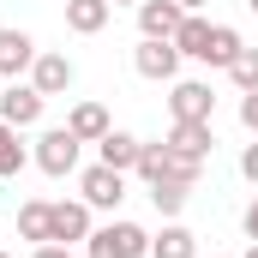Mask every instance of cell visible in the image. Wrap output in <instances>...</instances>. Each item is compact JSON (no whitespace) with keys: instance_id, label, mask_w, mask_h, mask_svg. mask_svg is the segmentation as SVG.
Segmentation results:
<instances>
[{"instance_id":"1","label":"cell","mask_w":258,"mask_h":258,"mask_svg":"<svg viewBox=\"0 0 258 258\" xmlns=\"http://www.w3.org/2000/svg\"><path fill=\"white\" fill-rule=\"evenodd\" d=\"M84 258H150V234L138 222H108V228H90Z\"/></svg>"},{"instance_id":"2","label":"cell","mask_w":258,"mask_h":258,"mask_svg":"<svg viewBox=\"0 0 258 258\" xmlns=\"http://www.w3.org/2000/svg\"><path fill=\"white\" fill-rule=\"evenodd\" d=\"M78 150H84V138H72L66 126H48L42 138H36L30 162H36L42 174H54V180H66V174H78Z\"/></svg>"},{"instance_id":"3","label":"cell","mask_w":258,"mask_h":258,"mask_svg":"<svg viewBox=\"0 0 258 258\" xmlns=\"http://www.w3.org/2000/svg\"><path fill=\"white\" fill-rule=\"evenodd\" d=\"M78 192H84L90 210H120V198H126V174L108 168V162H90V168L78 174Z\"/></svg>"},{"instance_id":"4","label":"cell","mask_w":258,"mask_h":258,"mask_svg":"<svg viewBox=\"0 0 258 258\" xmlns=\"http://www.w3.org/2000/svg\"><path fill=\"white\" fill-rule=\"evenodd\" d=\"M180 48L174 42H156V36H144L138 48H132V72L138 78H150V84H174V72H180Z\"/></svg>"},{"instance_id":"5","label":"cell","mask_w":258,"mask_h":258,"mask_svg":"<svg viewBox=\"0 0 258 258\" xmlns=\"http://www.w3.org/2000/svg\"><path fill=\"white\" fill-rule=\"evenodd\" d=\"M42 108H48V96H42V90H36V84H18V78H12V84H6V90H0V120H6V126H36V120H42Z\"/></svg>"},{"instance_id":"6","label":"cell","mask_w":258,"mask_h":258,"mask_svg":"<svg viewBox=\"0 0 258 258\" xmlns=\"http://www.w3.org/2000/svg\"><path fill=\"white\" fill-rule=\"evenodd\" d=\"M168 114H174V120H210V114H216L210 84H198V78H174V84H168Z\"/></svg>"},{"instance_id":"7","label":"cell","mask_w":258,"mask_h":258,"mask_svg":"<svg viewBox=\"0 0 258 258\" xmlns=\"http://www.w3.org/2000/svg\"><path fill=\"white\" fill-rule=\"evenodd\" d=\"M72 78H78V66L66 60V54H54V48H42L36 66H30V84H36L42 96H66V90H72Z\"/></svg>"},{"instance_id":"8","label":"cell","mask_w":258,"mask_h":258,"mask_svg":"<svg viewBox=\"0 0 258 258\" xmlns=\"http://www.w3.org/2000/svg\"><path fill=\"white\" fill-rule=\"evenodd\" d=\"M36 36L30 30H0V78H18V72H30L36 66Z\"/></svg>"},{"instance_id":"9","label":"cell","mask_w":258,"mask_h":258,"mask_svg":"<svg viewBox=\"0 0 258 258\" xmlns=\"http://www.w3.org/2000/svg\"><path fill=\"white\" fill-rule=\"evenodd\" d=\"M180 6L174 0H138V30L144 36H156V42H174V30H180Z\"/></svg>"},{"instance_id":"10","label":"cell","mask_w":258,"mask_h":258,"mask_svg":"<svg viewBox=\"0 0 258 258\" xmlns=\"http://www.w3.org/2000/svg\"><path fill=\"white\" fill-rule=\"evenodd\" d=\"M162 144H168V150H180V156H198V162H204V156L216 150V132H210V120H174Z\"/></svg>"},{"instance_id":"11","label":"cell","mask_w":258,"mask_h":258,"mask_svg":"<svg viewBox=\"0 0 258 258\" xmlns=\"http://www.w3.org/2000/svg\"><path fill=\"white\" fill-rule=\"evenodd\" d=\"M66 132H72V138H84V144H102V138L114 132V120H108V108H102V102H72Z\"/></svg>"},{"instance_id":"12","label":"cell","mask_w":258,"mask_h":258,"mask_svg":"<svg viewBox=\"0 0 258 258\" xmlns=\"http://www.w3.org/2000/svg\"><path fill=\"white\" fill-rule=\"evenodd\" d=\"M54 240H60V246L90 240V204H84V198H60V204H54Z\"/></svg>"},{"instance_id":"13","label":"cell","mask_w":258,"mask_h":258,"mask_svg":"<svg viewBox=\"0 0 258 258\" xmlns=\"http://www.w3.org/2000/svg\"><path fill=\"white\" fill-rule=\"evenodd\" d=\"M108 18H114L108 0H66V30L72 36H96V30H108Z\"/></svg>"},{"instance_id":"14","label":"cell","mask_w":258,"mask_h":258,"mask_svg":"<svg viewBox=\"0 0 258 258\" xmlns=\"http://www.w3.org/2000/svg\"><path fill=\"white\" fill-rule=\"evenodd\" d=\"M18 234L36 240V246L54 240V204H48V198H24V204H18Z\"/></svg>"},{"instance_id":"15","label":"cell","mask_w":258,"mask_h":258,"mask_svg":"<svg viewBox=\"0 0 258 258\" xmlns=\"http://www.w3.org/2000/svg\"><path fill=\"white\" fill-rule=\"evenodd\" d=\"M138 150H144V138H132V132H108V138L96 144V162H108V168L132 174V168H138Z\"/></svg>"},{"instance_id":"16","label":"cell","mask_w":258,"mask_h":258,"mask_svg":"<svg viewBox=\"0 0 258 258\" xmlns=\"http://www.w3.org/2000/svg\"><path fill=\"white\" fill-rule=\"evenodd\" d=\"M150 258H198V234L186 222H168L162 234H150Z\"/></svg>"},{"instance_id":"17","label":"cell","mask_w":258,"mask_h":258,"mask_svg":"<svg viewBox=\"0 0 258 258\" xmlns=\"http://www.w3.org/2000/svg\"><path fill=\"white\" fill-rule=\"evenodd\" d=\"M240 48H246V42H240V30H234V24H210V42H204V66H222V72H228V66L240 60Z\"/></svg>"},{"instance_id":"18","label":"cell","mask_w":258,"mask_h":258,"mask_svg":"<svg viewBox=\"0 0 258 258\" xmlns=\"http://www.w3.org/2000/svg\"><path fill=\"white\" fill-rule=\"evenodd\" d=\"M204 42H210V18H204V12H186L180 30H174V48H180L186 60H204Z\"/></svg>"},{"instance_id":"19","label":"cell","mask_w":258,"mask_h":258,"mask_svg":"<svg viewBox=\"0 0 258 258\" xmlns=\"http://www.w3.org/2000/svg\"><path fill=\"white\" fill-rule=\"evenodd\" d=\"M24 162H30V150L18 144V126H6V120H0V180L24 174Z\"/></svg>"},{"instance_id":"20","label":"cell","mask_w":258,"mask_h":258,"mask_svg":"<svg viewBox=\"0 0 258 258\" xmlns=\"http://www.w3.org/2000/svg\"><path fill=\"white\" fill-rule=\"evenodd\" d=\"M132 174H138L144 186H156V180L168 174V144H144V150H138V168H132Z\"/></svg>"},{"instance_id":"21","label":"cell","mask_w":258,"mask_h":258,"mask_svg":"<svg viewBox=\"0 0 258 258\" xmlns=\"http://www.w3.org/2000/svg\"><path fill=\"white\" fill-rule=\"evenodd\" d=\"M186 192H192V186H174V180H156V186H150V204H156V210H162V216L174 222V216L186 210Z\"/></svg>"},{"instance_id":"22","label":"cell","mask_w":258,"mask_h":258,"mask_svg":"<svg viewBox=\"0 0 258 258\" xmlns=\"http://www.w3.org/2000/svg\"><path fill=\"white\" fill-rule=\"evenodd\" d=\"M228 78H234V90H258V48H240V60L228 66Z\"/></svg>"},{"instance_id":"23","label":"cell","mask_w":258,"mask_h":258,"mask_svg":"<svg viewBox=\"0 0 258 258\" xmlns=\"http://www.w3.org/2000/svg\"><path fill=\"white\" fill-rule=\"evenodd\" d=\"M240 126L258 138V90H240Z\"/></svg>"},{"instance_id":"24","label":"cell","mask_w":258,"mask_h":258,"mask_svg":"<svg viewBox=\"0 0 258 258\" xmlns=\"http://www.w3.org/2000/svg\"><path fill=\"white\" fill-rule=\"evenodd\" d=\"M240 174H246V180H252V186H258V138H252V144H246V150H240Z\"/></svg>"},{"instance_id":"25","label":"cell","mask_w":258,"mask_h":258,"mask_svg":"<svg viewBox=\"0 0 258 258\" xmlns=\"http://www.w3.org/2000/svg\"><path fill=\"white\" fill-rule=\"evenodd\" d=\"M240 228H246V240H258V192H252V204H246V216H240Z\"/></svg>"},{"instance_id":"26","label":"cell","mask_w":258,"mask_h":258,"mask_svg":"<svg viewBox=\"0 0 258 258\" xmlns=\"http://www.w3.org/2000/svg\"><path fill=\"white\" fill-rule=\"evenodd\" d=\"M30 258H66V246H60V240H42V246H36Z\"/></svg>"},{"instance_id":"27","label":"cell","mask_w":258,"mask_h":258,"mask_svg":"<svg viewBox=\"0 0 258 258\" xmlns=\"http://www.w3.org/2000/svg\"><path fill=\"white\" fill-rule=\"evenodd\" d=\"M174 6H180V12H204L210 0H174Z\"/></svg>"},{"instance_id":"28","label":"cell","mask_w":258,"mask_h":258,"mask_svg":"<svg viewBox=\"0 0 258 258\" xmlns=\"http://www.w3.org/2000/svg\"><path fill=\"white\" fill-rule=\"evenodd\" d=\"M240 258H258V240H252V246H246V252H240Z\"/></svg>"},{"instance_id":"29","label":"cell","mask_w":258,"mask_h":258,"mask_svg":"<svg viewBox=\"0 0 258 258\" xmlns=\"http://www.w3.org/2000/svg\"><path fill=\"white\" fill-rule=\"evenodd\" d=\"M108 6H138V0H108Z\"/></svg>"},{"instance_id":"30","label":"cell","mask_w":258,"mask_h":258,"mask_svg":"<svg viewBox=\"0 0 258 258\" xmlns=\"http://www.w3.org/2000/svg\"><path fill=\"white\" fill-rule=\"evenodd\" d=\"M246 12H258V0H246Z\"/></svg>"},{"instance_id":"31","label":"cell","mask_w":258,"mask_h":258,"mask_svg":"<svg viewBox=\"0 0 258 258\" xmlns=\"http://www.w3.org/2000/svg\"><path fill=\"white\" fill-rule=\"evenodd\" d=\"M0 90H6V78H0Z\"/></svg>"},{"instance_id":"32","label":"cell","mask_w":258,"mask_h":258,"mask_svg":"<svg viewBox=\"0 0 258 258\" xmlns=\"http://www.w3.org/2000/svg\"><path fill=\"white\" fill-rule=\"evenodd\" d=\"M0 258H12V252H0Z\"/></svg>"}]
</instances>
